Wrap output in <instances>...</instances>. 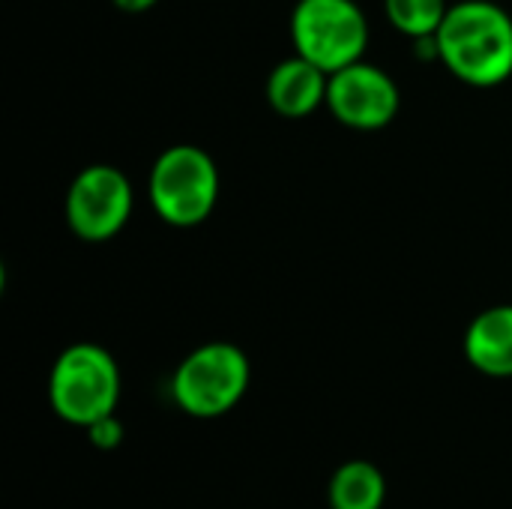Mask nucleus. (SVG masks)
<instances>
[{
  "instance_id": "1",
  "label": "nucleus",
  "mask_w": 512,
  "mask_h": 509,
  "mask_svg": "<svg viewBox=\"0 0 512 509\" xmlns=\"http://www.w3.org/2000/svg\"><path fill=\"white\" fill-rule=\"evenodd\" d=\"M438 39V60L471 87H498L512 75V18L492 0L450 6Z\"/></svg>"
},
{
  "instance_id": "2",
  "label": "nucleus",
  "mask_w": 512,
  "mask_h": 509,
  "mask_svg": "<svg viewBox=\"0 0 512 509\" xmlns=\"http://www.w3.org/2000/svg\"><path fill=\"white\" fill-rule=\"evenodd\" d=\"M48 402L60 420L78 429L111 417L120 402L117 360L93 342L69 345L51 366Z\"/></svg>"
},
{
  "instance_id": "3",
  "label": "nucleus",
  "mask_w": 512,
  "mask_h": 509,
  "mask_svg": "<svg viewBox=\"0 0 512 509\" xmlns=\"http://www.w3.org/2000/svg\"><path fill=\"white\" fill-rule=\"evenodd\" d=\"M150 204L171 228H195L210 219L219 201V168L213 156L192 144L159 153L150 168Z\"/></svg>"
},
{
  "instance_id": "4",
  "label": "nucleus",
  "mask_w": 512,
  "mask_h": 509,
  "mask_svg": "<svg viewBox=\"0 0 512 509\" xmlns=\"http://www.w3.org/2000/svg\"><path fill=\"white\" fill-rule=\"evenodd\" d=\"M252 381L249 357L231 342H207L186 354L171 375V399L198 420H213L240 405Z\"/></svg>"
},
{
  "instance_id": "5",
  "label": "nucleus",
  "mask_w": 512,
  "mask_h": 509,
  "mask_svg": "<svg viewBox=\"0 0 512 509\" xmlns=\"http://www.w3.org/2000/svg\"><path fill=\"white\" fill-rule=\"evenodd\" d=\"M294 51L327 75L363 60L369 21L354 0H297L291 12Z\"/></svg>"
},
{
  "instance_id": "6",
  "label": "nucleus",
  "mask_w": 512,
  "mask_h": 509,
  "mask_svg": "<svg viewBox=\"0 0 512 509\" xmlns=\"http://www.w3.org/2000/svg\"><path fill=\"white\" fill-rule=\"evenodd\" d=\"M132 183L114 165H87L66 192V225L84 243L117 237L132 216Z\"/></svg>"
},
{
  "instance_id": "7",
  "label": "nucleus",
  "mask_w": 512,
  "mask_h": 509,
  "mask_svg": "<svg viewBox=\"0 0 512 509\" xmlns=\"http://www.w3.org/2000/svg\"><path fill=\"white\" fill-rule=\"evenodd\" d=\"M399 87L375 63L357 60L330 75L327 84V108L330 114L357 132H378L393 123L399 114Z\"/></svg>"
},
{
  "instance_id": "8",
  "label": "nucleus",
  "mask_w": 512,
  "mask_h": 509,
  "mask_svg": "<svg viewBox=\"0 0 512 509\" xmlns=\"http://www.w3.org/2000/svg\"><path fill=\"white\" fill-rule=\"evenodd\" d=\"M330 75L312 60L294 54L273 66L267 75V102L282 117H309L321 105H327Z\"/></svg>"
},
{
  "instance_id": "9",
  "label": "nucleus",
  "mask_w": 512,
  "mask_h": 509,
  "mask_svg": "<svg viewBox=\"0 0 512 509\" xmlns=\"http://www.w3.org/2000/svg\"><path fill=\"white\" fill-rule=\"evenodd\" d=\"M465 357L489 378H512V303L483 309L468 324Z\"/></svg>"
},
{
  "instance_id": "10",
  "label": "nucleus",
  "mask_w": 512,
  "mask_h": 509,
  "mask_svg": "<svg viewBox=\"0 0 512 509\" xmlns=\"http://www.w3.org/2000/svg\"><path fill=\"white\" fill-rule=\"evenodd\" d=\"M330 509H384L387 501V480L384 471L366 459L345 462L327 489Z\"/></svg>"
},
{
  "instance_id": "11",
  "label": "nucleus",
  "mask_w": 512,
  "mask_h": 509,
  "mask_svg": "<svg viewBox=\"0 0 512 509\" xmlns=\"http://www.w3.org/2000/svg\"><path fill=\"white\" fill-rule=\"evenodd\" d=\"M390 24L408 39L435 36L450 12L447 0H384Z\"/></svg>"
},
{
  "instance_id": "12",
  "label": "nucleus",
  "mask_w": 512,
  "mask_h": 509,
  "mask_svg": "<svg viewBox=\"0 0 512 509\" xmlns=\"http://www.w3.org/2000/svg\"><path fill=\"white\" fill-rule=\"evenodd\" d=\"M84 432H87L90 444L99 447V450H114V447H120V441H123V426L117 423L114 414L105 417V420H99V423H93V426H87Z\"/></svg>"
},
{
  "instance_id": "13",
  "label": "nucleus",
  "mask_w": 512,
  "mask_h": 509,
  "mask_svg": "<svg viewBox=\"0 0 512 509\" xmlns=\"http://www.w3.org/2000/svg\"><path fill=\"white\" fill-rule=\"evenodd\" d=\"M117 9H123V12H147L150 6H156L159 0H111Z\"/></svg>"
}]
</instances>
